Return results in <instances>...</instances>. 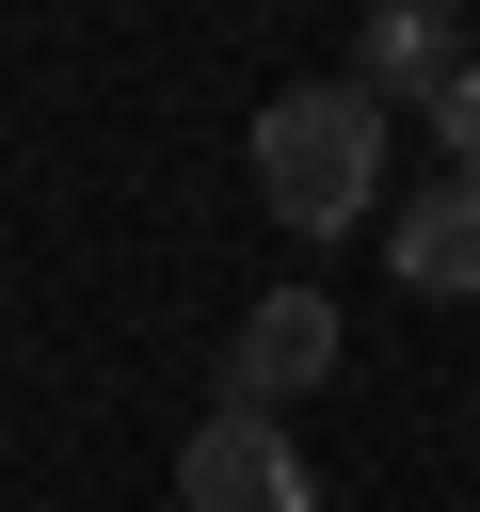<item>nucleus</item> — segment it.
Masks as SVG:
<instances>
[{"label":"nucleus","mask_w":480,"mask_h":512,"mask_svg":"<svg viewBox=\"0 0 480 512\" xmlns=\"http://www.w3.org/2000/svg\"><path fill=\"white\" fill-rule=\"evenodd\" d=\"M368 176H384V96L368 80H288L256 112V192H272L288 240H336L368 208Z\"/></svg>","instance_id":"nucleus-1"},{"label":"nucleus","mask_w":480,"mask_h":512,"mask_svg":"<svg viewBox=\"0 0 480 512\" xmlns=\"http://www.w3.org/2000/svg\"><path fill=\"white\" fill-rule=\"evenodd\" d=\"M176 512H320V480H304L288 416L224 400V416H192V448H176Z\"/></svg>","instance_id":"nucleus-2"},{"label":"nucleus","mask_w":480,"mask_h":512,"mask_svg":"<svg viewBox=\"0 0 480 512\" xmlns=\"http://www.w3.org/2000/svg\"><path fill=\"white\" fill-rule=\"evenodd\" d=\"M224 384H240L256 416H288L304 384H336V304H320V288H256V304H240V352H224Z\"/></svg>","instance_id":"nucleus-3"},{"label":"nucleus","mask_w":480,"mask_h":512,"mask_svg":"<svg viewBox=\"0 0 480 512\" xmlns=\"http://www.w3.org/2000/svg\"><path fill=\"white\" fill-rule=\"evenodd\" d=\"M352 80H368V96H416V112H432V96L464 80V32H448L432 0H384V16H368V48H352Z\"/></svg>","instance_id":"nucleus-4"},{"label":"nucleus","mask_w":480,"mask_h":512,"mask_svg":"<svg viewBox=\"0 0 480 512\" xmlns=\"http://www.w3.org/2000/svg\"><path fill=\"white\" fill-rule=\"evenodd\" d=\"M400 288H432V304L480 288V192H464V176H448L432 208H400Z\"/></svg>","instance_id":"nucleus-5"},{"label":"nucleus","mask_w":480,"mask_h":512,"mask_svg":"<svg viewBox=\"0 0 480 512\" xmlns=\"http://www.w3.org/2000/svg\"><path fill=\"white\" fill-rule=\"evenodd\" d=\"M432 144H448V176H480V64H464V80L432 96Z\"/></svg>","instance_id":"nucleus-6"},{"label":"nucleus","mask_w":480,"mask_h":512,"mask_svg":"<svg viewBox=\"0 0 480 512\" xmlns=\"http://www.w3.org/2000/svg\"><path fill=\"white\" fill-rule=\"evenodd\" d=\"M464 192H480V176H464Z\"/></svg>","instance_id":"nucleus-7"}]
</instances>
